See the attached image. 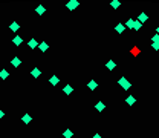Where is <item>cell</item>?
I'll list each match as a JSON object with an SVG mask.
<instances>
[{
	"mask_svg": "<svg viewBox=\"0 0 159 138\" xmlns=\"http://www.w3.org/2000/svg\"><path fill=\"white\" fill-rule=\"evenodd\" d=\"M37 46H38L37 40H35V38H31V40H29V48H31V49H35Z\"/></svg>",
	"mask_w": 159,
	"mask_h": 138,
	"instance_id": "obj_10",
	"label": "cell"
},
{
	"mask_svg": "<svg viewBox=\"0 0 159 138\" xmlns=\"http://www.w3.org/2000/svg\"><path fill=\"white\" fill-rule=\"evenodd\" d=\"M126 101H127V104H135V103H136V98L130 95V97H127V100H126Z\"/></svg>",
	"mask_w": 159,
	"mask_h": 138,
	"instance_id": "obj_18",
	"label": "cell"
},
{
	"mask_svg": "<svg viewBox=\"0 0 159 138\" xmlns=\"http://www.w3.org/2000/svg\"><path fill=\"white\" fill-rule=\"evenodd\" d=\"M87 88H89L90 91H93V89H96V88H98V83H96L95 80H90V81L87 83Z\"/></svg>",
	"mask_w": 159,
	"mask_h": 138,
	"instance_id": "obj_5",
	"label": "cell"
},
{
	"mask_svg": "<svg viewBox=\"0 0 159 138\" xmlns=\"http://www.w3.org/2000/svg\"><path fill=\"white\" fill-rule=\"evenodd\" d=\"M49 81H51V85H52V86H57L60 80H58V77H57V75H52V77H51V80H49Z\"/></svg>",
	"mask_w": 159,
	"mask_h": 138,
	"instance_id": "obj_9",
	"label": "cell"
},
{
	"mask_svg": "<svg viewBox=\"0 0 159 138\" xmlns=\"http://www.w3.org/2000/svg\"><path fill=\"white\" fill-rule=\"evenodd\" d=\"M95 107H96V111H99V112H101V111H104V107H106V106H104V103H103V101H98Z\"/></svg>",
	"mask_w": 159,
	"mask_h": 138,
	"instance_id": "obj_14",
	"label": "cell"
},
{
	"mask_svg": "<svg viewBox=\"0 0 159 138\" xmlns=\"http://www.w3.org/2000/svg\"><path fill=\"white\" fill-rule=\"evenodd\" d=\"M147 18H148V15H147L145 12H141V14H139V18H138V20L141 22V23H144V22H147Z\"/></svg>",
	"mask_w": 159,
	"mask_h": 138,
	"instance_id": "obj_7",
	"label": "cell"
},
{
	"mask_svg": "<svg viewBox=\"0 0 159 138\" xmlns=\"http://www.w3.org/2000/svg\"><path fill=\"white\" fill-rule=\"evenodd\" d=\"M35 11H37V14H40V15H42V14H45V11H46V9H45V6H42V5H40V6H38Z\"/></svg>",
	"mask_w": 159,
	"mask_h": 138,
	"instance_id": "obj_20",
	"label": "cell"
},
{
	"mask_svg": "<svg viewBox=\"0 0 159 138\" xmlns=\"http://www.w3.org/2000/svg\"><path fill=\"white\" fill-rule=\"evenodd\" d=\"M110 6H113V8L116 9L118 6H121V2H118V0H113V2H110Z\"/></svg>",
	"mask_w": 159,
	"mask_h": 138,
	"instance_id": "obj_21",
	"label": "cell"
},
{
	"mask_svg": "<svg viewBox=\"0 0 159 138\" xmlns=\"http://www.w3.org/2000/svg\"><path fill=\"white\" fill-rule=\"evenodd\" d=\"M3 117H5V112H3L2 109H0V120H2V118H3Z\"/></svg>",
	"mask_w": 159,
	"mask_h": 138,
	"instance_id": "obj_26",
	"label": "cell"
},
{
	"mask_svg": "<svg viewBox=\"0 0 159 138\" xmlns=\"http://www.w3.org/2000/svg\"><path fill=\"white\" fill-rule=\"evenodd\" d=\"M151 42H153V43H159V35H157V34H154V35L151 37Z\"/></svg>",
	"mask_w": 159,
	"mask_h": 138,
	"instance_id": "obj_24",
	"label": "cell"
},
{
	"mask_svg": "<svg viewBox=\"0 0 159 138\" xmlns=\"http://www.w3.org/2000/svg\"><path fill=\"white\" fill-rule=\"evenodd\" d=\"M118 83H119V86H123V89H126V91H127V89H130V86H132V83H130V81H127V78H126V77H121Z\"/></svg>",
	"mask_w": 159,
	"mask_h": 138,
	"instance_id": "obj_1",
	"label": "cell"
},
{
	"mask_svg": "<svg viewBox=\"0 0 159 138\" xmlns=\"http://www.w3.org/2000/svg\"><path fill=\"white\" fill-rule=\"evenodd\" d=\"M156 32H157V35H159V26H157V29H156Z\"/></svg>",
	"mask_w": 159,
	"mask_h": 138,
	"instance_id": "obj_28",
	"label": "cell"
},
{
	"mask_svg": "<svg viewBox=\"0 0 159 138\" xmlns=\"http://www.w3.org/2000/svg\"><path fill=\"white\" fill-rule=\"evenodd\" d=\"M106 66H107V69H109V71H113V69H115V66H116V63H115L113 60H109V62L106 63Z\"/></svg>",
	"mask_w": 159,
	"mask_h": 138,
	"instance_id": "obj_6",
	"label": "cell"
},
{
	"mask_svg": "<svg viewBox=\"0 0 159 138\" xmlns=\"http://www.w3.org/2000/svg\"><path fill=\"white\" fill-rule=\"evenodd\" d=\"M12 43H14L15 46H18L20 43H22V37H18V35H15V37L12 38Z\"/></svg>",
	"mask_w": 159,
	"mask_h": 138,
	"instance_id": "obj_12",
	"label": "cell"
},
{
	"mask_svg": "<svg viewBox=\"0 0 159 138\" xmlns=\"http://www.w3.org/2000/svg\"><path fill=\"white\" fill-rule=\"evenodd\" d=\"M38 48H40V51H42V52H46V51L49 49V45H48L46 42H42V43L38 45Z\"/></svg>",
	"mask_w": 159,
	"mask_h": 138,
	"instance_id": "obj_3",
	"label": "cell"
},
{
	"mask_svg": "<svg viewBox=\"0 0 159 138\" xmlns=\"http://www.w3.org/2000/svg\"><path fill=\"white\" fill-rule=\"evenodd\" d=\"M78 5H80V2H76V0H70V2H67V3H66V8H67V9H70V11H73Z\"/></svg>",
	"mask_w": 159,
	"mask_h": 138,
	"instance_id": "obj_2",
	"label": "cell"
},
{
	"mask_svg": "<svg viewBox=\"0 0 159 138\" xmlns=\"http://www.w3.org/2000/svg\"><path fill=\"white\" fill-rule=\"evenodd\" d=\"M20 63H22V62H20V58H18V57H14L12 60H11V65H12L14 68H18V66H20Z\"/></svg>",
	"mask_w": 159,
	"mask_h": 138,
	"instance_id": "obj_4",
	"label": "cell"
},
{
	"mask_svg": "<svg viewBox=\"0 0 159 138\" xmlns=\"http://www.w3.org/2000/svg\"><path fill=\"white\" fill-rule=\"evenodd\" d=\"M31 74H32V77H34V78H37V77H40V75H42V71H40L38 68H34Z\"/></svg>",
	"mask_w": 159,
	"mask_h": 138,
	"instance_id": "obj_8",
	"label": "cell"
},
{
	"mask_svg": "<svg viewBox=\"0 0 159 138\" xmlns=\"http://www.w3.org/2000/svg\"><path fill=\"white\" fill-rule=\"evenodd\" d=\"M72 91H73V88H72L70 85L64 86V94H66V95H70V94H72Z\"/></svg>",
	"mask_w": 159,
	"mask_h": 138,
	"instance_id": "obj_15",
	"label": "cell"
},
{
	"mask_svg": "<svg viewBox=\"0 0 159 138\" xmlns=\"http://www.w3.org/2000/svg\"><path fill=\"white\" fill-rule=\"evenodd\" d=\"M63 135H64V138H72V136H73V132H72L70 129H67V130H64Z\"/></svg>",
	"mask_w": 159,
	"mask_h": 138,
	"instance_id": "obj_19",
	"label": "cell"
},
{
	"mask_svg": "<svg viewBox=\"0 0 159 138\" xmlns=\"http://www.w3.org/2000/svg\"><path fill=\"white\" fill-rule=\"evenodd\" d=\"M31 120H32V118H31V115H29V114H25V115H23V118H22V121H23V123H26V124H28V123H31Z\"/></svg>",
	"mask_w": 159,
	"mask_h": 138,
	"instance_id": "obj_11",
	"label": "cell"
},
{
	"mask_svg": "<svg viewBox=\"0 0 159 138\" xmlns=\"http://www.w3.org/2000/svg\"><path fill=\"white\" fill-rule=\"evenodd\" d=\"M124 28H126V25H123V23H119V25H116V26H115V29H116L119 34H121V32L124 31Z\"/></svg>",
	"mask_w": 159,
	"mask_h": 138,
	"instance_id": "obj_17",
	"label": "cell"
},
{
	"mask_svg": "<svg viewBox=\"0 0 159 138\" xmlns=\"http://www.w3.org/2000/svg\"><path fill=\"white\" fill-rule=\"evenodd\" d=\"M133 29H135V31H139V29H141V22H139V20H135V22H133Z\"/></svg>",
	"mask_w": 159,
	"mask_h": 138,
	"instance_id": "obj_16",
	"label": "cell"
},
{
	"mask_svg": "<svg viewBox=\"0 0 159 138\" xmlns=\"http://www.w3.org/2000/svg\"><path fill=\"white\" fill-rule=\"evenodd\" d=\"M133 22H135V20H132V18H130V20H127V22H126V26L130 28V29H133Z\"/></svg>",
	"mask_w": 159,
	"mask_h": 138,
	"instance_id": "obj_23",
	"label": "cell"
},
{
	"mask_svg": "<svg viewBox=\"0 0 159 138\" xmlns=\"http://www.w3.org/2000/svg\"><path fill=\"white\" fill-rule=\"evenodd\" d=\"M151 48H153L154 51H159V43H153V45H151Z\"/></svg>",
	"mask_w": 159,
	"mask_h": 138,
	"instance_id": "obj_25",
	"label": "cell"
},
{
	"mask_svg": "<svg viewBox=\"0 0 159 138\" xmlns=\"http://www.w3.org/2000/svg\"><path fill=\"white\" fill-rule=\"evenodd\" d=\"M92 138H103V136H101V135H99V133H95V135H93Z\"/></svg>",
	"mask_w": 159,
	"mask_h": 138,
	"instance_id": "obj_27",
	"label": "cell"
},
{
	"mask_svg": "<svg viewBox=\"0 0 159 138\" xmlns=\"http://www.w3.org/2000/svg\"><path fill=\"white\" fill-rule=\"evenodd\" d=\"M9 28H11V31H14V32H15V31H18V28H20V26H18V23H15V22H14V23H11V26H9Z\"/></svg>",
	"mask_w": 159,
	"mask_h": 138,
	"instance_id": "obj_22",
	"label": "cell"
},
{
	"mask_svg": "<svg viewBox=\"0 0 159 138\" xmlns=\"http://www.w3.org/2000/svg\"><path fill=\"white\" fill-rule=\"evenodd\" d=\"M8 71H5V69H2V71H0V78H2V80H6V78H8Z\"/></svg>",
	"mask_w": 159,
	"mask_h": 138,
	"instance_id": "obj_13",
	"label": "cell"
}]
</instances>
